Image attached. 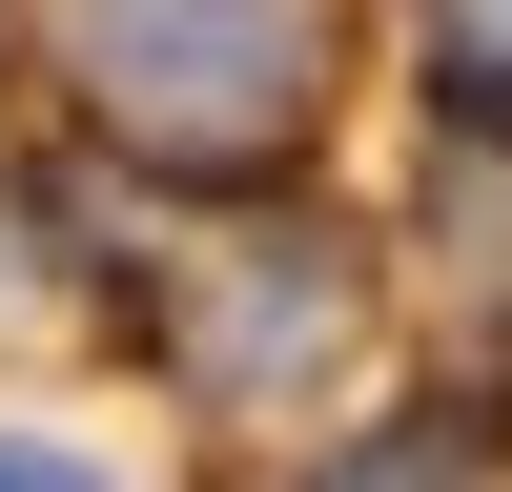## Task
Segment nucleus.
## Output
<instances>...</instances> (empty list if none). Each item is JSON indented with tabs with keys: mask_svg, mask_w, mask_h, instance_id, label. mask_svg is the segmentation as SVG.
Segmentation results:
<instances>
[{
	"mask_svg": "<svg viewBox=\"0 0 512 492\" xmlns=\"http://www.w3.org/2000/svg\"><path fill=\"white\" fill-rule=\"evenodd\" d=\"M451 62H472V82H512V0H451Z\"/></svg>",
	"mask_w": 512,
	"mask_h": 492,
	"instance_id": "20e7f679",
	"label": "nucleus"
},
{
	"mask_svg": "<svg viewBox=\"0 0 512 492\" xmlns=\"http://www.w3.org/2000/svg\"><path fill=\"white\" fill-rule=\"evenodd\" d=\"M431 267H451V328H492L472 390H512V123H451L431 144Z\"/></svg>",
	"mask_w": 512,
	"mask_h": 492,
	"instance_id": "f03ea898",
	"label": "nucleus"
},
{
	"mask_svg": "<svg viewBox=\"0 0 512 492\" xmlns=\"http://www.w3.org/2000/svg\"><path fill=\"white\" fill-rule=\"evenodd\" d=\"M62 62L164 185H267L328 103V0H62Z\"/></svg>",
	"mask_w": 512,
	"mask_h": 492,
	"instance_id": "f257e3e1",
	"label": "nucleus"
},
{
	"mask_svg": "<svg viewBox=\"0 0 512 492\" xmlns=\"http://www.w3.org/2000/svg\"><path fill=\"white\" fill-rule=\"evenodd\" d=\"M0 492H82V472H62V451H0Z\"/></svg>",
	"mask_w": 512,
	"mask_h": 492,
	"instance_id": "39448f33",
	"label": "nucleus"
},
{
	"mask_svg": "<svg viewBox=\"0 0 512 492\" xmlns=\"http://www.w3.org/2000/svg\"><path fill=\"white\" fill-rule=\"evenodd\" d=\"M328 492H492V472H472V431H369Z\"/></svg>",
	"mask_w": 512,
	"mask_h": 492,
	"instance_id": "7ed1b4c3",
	"label": "nucleus"
}]
</instances>
